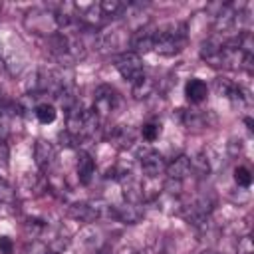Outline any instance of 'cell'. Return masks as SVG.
<instances>
[{"mask_svg":"<svg viewBox=\"0 0 254 254\" xmlns=\"http://www.w3.org/2000/svg\"><path fill=\"white\" fill-rule=\"evenodd\" d=\"M0 163H2V167L8 165V145L2 139H0Z\"/></svg>","mask_w":254,"mask_h":254,"instance_id":"4316f807","label":"cell"},{"mask_svg":"<svg viewBox=\"0 0 254 254\" xmlns=\"http://www.w3.org/2000/svg\"><path fill=\"white\" fill-rule=\"evenodd\" d=\"M0 119H2V117H0Z\"/></svg>","mask_w":254,"mask_h":254,"instance_id":"4dcf8cb0","label":"cell"},{"mask_svg":"<svg viewBox=\"0 0 254 254\" xmlns=\"http://www.w3.org/2000/svg\"><path fill=\"white\" fill-rule=\"evenodd\" d=\"M0 252H2V254H12V252H14V242H12V238L0 236Z\"/></svg>","mask_w":254,"mask_h":254,"instance_id":"484cf974","label":"cell"},{"mask_svg":"<svg viewBox=\"0 0 254 254\" xmlns=\"http://www.w3.org/2000/svg\"><path fill=\"white\" fill-rule=\"evenodd\" d=\"M185 95H187V99H189L190 103L198 105V103H202V101L206 99V95H208V85H206L202 79L192 77V79H189L187 85H185Z\"/></svg>","mask_w":254,"mask_h":254,"instance_id":"9a60e30c","label":"cell"},{"mask_svg":"<svg viewBox=\"0 0 254 254\" xmlns=\"http://www.w3.org/2000/svg\"><path fill=\"white\" fill-rule=\"evenodd\" d=\"M153 44H155V30H151L147 26H143V28H139V30L129 34V48L139 58L143 54L153 52Z\"/></svg>","mask_w":254,"mask_h":254,"instance_id":"52a82bcc","label":"cell"},{"mask_svg":"<svg viewBox=\"0 0 254 254\" xmlns=\"http://www.w3.org/2000/svg\"><path fill=\"white\" fill-rule=\"evenodd\" d=\"M115 67L121 73V77L125 81H129L131 85L145 75L143 60L137 54H133V52H121V54H117L115 56Z\"/></svg>","mask_w":254,"mask_h":254,"instance_id":"3957f363","label":"cell"},{"mask_svg":"<svg viewBox=\"0 0 254 254\" xmlns=\"http://www.w3.org/2000/svg\"><path fill=\"white\" fill-rule=\"evenodd\" d=\"M75 173H77V181L81 185H89L93 181L95 175V161L87 151H81L77 157V165H75Z\"/></svg>","mask_w":254,"mask_h":254,"instance_id":"4fadbf2b","label":"cell"},{"mask_svg":"<svg viewBox=\"0 0 254 254\" xmlns=\"http://www.w3.org/2000/svg\"><path fill=\"white\" fill-rule=\"evenodd\" d=\"M187 40H189V30L185 24H181V22L165 24L155 30L153 52H157L161 56H175V54L183 52V48L187 46Z\"/></svg>","mask_w":254,"mask_h":254,"instance_id":"6da1fadb","label":"cell"},{"mask_svg":"<svg viewBox=\"0 0 254 254\" xmlns=\"http://www.w3.org/2000/svg\"><path fill=\"white\" fill-rule=\"evenodd\" d=\"M105 139L111 145H115L117 149H127V147H131L135 143V131L131 127H127V125H113V127L107 129Z\"/></svg>","mask_w":254,"mask_h":254,"instance_id":"30bf717a","label":"cell"},{"mask_svg":"<svg viewBox=\"0 0 254 254\" xmlns=\"http://www.w3.org/2000/svg\"><path fill=\"white\" fill-rule=\"evenodd\" d=\"M153 89H155V83H153V79L147 77V75H143L139 81H135V83L131 85V91H133L135 99H145V97H149V95L153 93Z\"/></svg>","mask_w":254,"mask_h":254,"instance_id":"2e32d148","label":"cell"},{"mask_svg":"<svg viewBox=\"0 0 254 254\" xmlns=\"http://www.w3.org/2000/svg\"><path fill=\"white\" fill-rule=\"evenodd\" d=\"M200 254H218V252H216V250H212V248H204Z\"/></svg>","mask_w":254,"mask_h":254,"instance_id":"f1b7e54d","label":"cell"},{"mask_svg":"<svg viewBox=\"0 0 254 254\" xmlns=\"http://www.w3.org/2000/svg\"><path fill=\"white\" fill-rule=\"evenodd\" d=\"M189 159H190V171L196 173L198 177H204L210 171V161L206 153H196L194 157H189Z\"/></svg>","mask_w":254,"mask_h":254,"instance_id":"d6986e66","label":"cell"},{"mask_svg":"<svg viewBox=\"0 0 254 254\" xmlns=\"http://www.w3.org/2000/svg\"><path fill=\"white\" fill-rule=\"evenodd\" d=\"M24 26L30 32L46 36V38L60 32L58 22H56V12L52 8H32V10H28L26 18H24Z\"/></svg>","mask_w":254,"mask_h":254,"instance_id":"7a4b0ae2","label":"cell"},{"mask_svg":"<svg viewBox=\"0 0 254 254\" xmlns=\"http://www.w3.org/2000/svg\"><path fill=\"white\" fill-rule=\"evenodd\" d=\"M214 89H216L218 95H224V97L230 99V95H232L234 89H236V83H232V81L226 79V77H216V79H214Z\"/></svg>","mask_w":254,"mask_h":254,"instance_id":"7402d4cb","label":"cell"},{"mask_svg":"<svg viewBox=\"0 0 254 254\" xmlns=\"http://www.w3.org/2000/svg\"><path fill=\"white\" fill-rule=\"evenodd\" d=\"M141 135H143L145 141L153 143V141L159 139V135H161V123H159V121H147V123L141 127Z\"/></svg>","mask_w":254,"mask_h":254,"instance_id":"ffe728a7","label":"cell"},{"mask_svg":"<svg viewBox=\"0 0 254 254\" xmlns=\"http://www.w3.org/2000/svg\"><path fill=\"white\" fill-rule=\"evenodd\" d=\"M236 254H254V242L250 238V234H244L238 238L236 242Z\"/></svg>","mask_w":254,"mask_h":254,"instance_id":"cb8c5ba5","label":"cell"},{"mask_svg":"<svg viewBox=\"0 0 254 254\" xmlns=\"http://www.w3.org/2000/svg\"><path fill=\"white\" fill-rule=\"evenodd\" d=\"M234 181H236L238 187L248 189V187L252 185V173H250V169L244 167V165H238V167L234 169Z\"/></svg>","mask_w":254,"mask_h":254,"instance_id":"44dd1931","label":"cell"},{"mask_svg":"<svg viewBox=\"0 0 254 254\" xmlns=\"http://www.w3.org/2000/svg\"><path fill=\"white\" fill-rule=\"evenodd\" d=\"M181 121L187 129H202L210 125L212 117L208 111L204 113L200 109H181Z\"/></svg>","mask_w":254,"mask_h":254,"instance_id":"8fae6325","label":"cell"},{"mask_svg":"<svg viewBox=\"0 0 254 254\" xmlns=\"http://www.w3.org/2000/svg\"><path fill=\"white\" fill-rule=\"evenodd\" d=\"M111 204H99V202H73L67 206V216L79 222H95L99 216H109Z\"/></svg>","mask_w":254,"mask_h":254,"instance_id":"277c9868","label":"cell"},{"mask_svg":"<svg viewBox=\"0 0 254 254\" xmlns=\"http://www.w3.org/2000/svg\"><path fill=\"white\" fill-rule=\"evenodd\" d=\"M14 200H16V190H14V187H12L6 179L0 177V202L12 204Z\"/></svg>","mask_w":254,"mask_h":254,"instance_id":"603a6c76","label":"cell"},{"mask_svg":"<svg viewBox=\"0 0 254 254\" xmlns=\"http://www.w3.org/2000/svg\"><path fill=\"white\" fill-rule=\"evenodd\" d=\"M139 161H141V167H143V173L151 179H157L159 175L165 173V167H167V161L163 159V155L155 149H139Z\"/></svg>","mask_w":254,"mask_h":254,"instance_id":"8992f818","label":"cell"},{"mask_svg":"<svg viewBox=\"0 0 254 254\" xmlns=\"http://www.w3.org/2000/svg\"><path fill=\"white\" fill-rule=\"evenodd\" d=\"M0 16H2V8H0Z\"/></svg>","mask_w":254,"mask_h":254,"instance_id":"f546056e","label":"cell"},{"mask_svg":"<svg viewBox=\"0 0 254 254\" xmlns=\"http://www.w3.org/2000/svg\"><path fill=\"white\" fill-rule=\"evenodd\" d=\"M165 173H167V179H173V181H185L192 171H190V159L187 155H179L177 159H173L171 163H167L165 167Z\"/></svg>","mask_w":254,"mask_h":254,"instance_id":"7c38bea8","label":"cell"},{"mask_svg":"<svg viewBox=\"0 0 254 254\" xmlns=\"http://www.w3.org/2000/svg\"><path fill=\"white\" fill-rule=\"evenodd\" d=\"M34 159H36V165L42 173H50L54 163H56V149L50 141H44V139H38L36 145H34Z\"/></svg>","mask_w":254,"mask_h":254,"instance_id":"ba28073f","label":"cell"},{"mask_svg":"<svg viewBox=\"0 0 254 254\" xmlns=\"http://www.w3.org/2000/svg\"><path fill=\"white\" fill-rule=\"evenodd\" d=\"M109 216L123 222V224H135L143 218V210L141 204H131V202H123V204H111L109 208Z\"/></svg>","mask_w":254,"mask_h":254,"instance_id":"9c48e42d","label":"cell"},{"mask_svg":"<svg viewBox=\"0 0 254 254\" xmlns=\"http://www.w3.org/2000/svg\"><path fill=\"white\" fill-rule=\"evenodd\" d=\"M34 115H36V119H38L40 123L48 125V123H54V121H56V115H58V111H56V107H54L52 103H48V101H42V103H38V107H36Z\"/></svg>","mask_w":254,"mask_h":254,"instance_id":"e0dca14e","label":"cell"},{"mask_svg":"<svg viewBox=\"0 0 254 254\" xmlns=\"http://www.w3.org/2000/svg\"><path fill=\"white\" fill-rule=\"evenodd\" d=\"M99 8H101V12L105 14V18L111 20V18L123 14L125 2H121V0H101V2H99Z\"/></svg>","mask_w":254,"mask_h":254,"instance_id":"ac0fdd59","label":"cell"},{"mask_svg":"<svg viewBox=\"0 0 254 254\" xmlns=\"http://www.w3.org/2000/svg\"><path fill=\"white\" fill-rule=\"evenodd\" d=\"M121 187H123V198H125V202H131V204H141V202H145V200H143V187H141V181H137L135 177H131V173L121 179Z\"/></svg>","mask_w":254,"mask_h":254,"instance_id":"5bb4252c","label":"cell"},{"mask_svg":"<svg viewBox=\"0 0 254 254\" xmlns=\"http://www.w3.org/2000/svg\"><path fill=\"white\" fill-rule=\"evenodd\" d=\"M117 254H145V250H141L137 246H123Z\"/></svg>","mask_w":254,"mask_h":254,"instance_id":"83f0119b","label":"cell"},{"mask_svg":"<svg viewBox=\"0 0 254 254\" xmlns=\"http://www.w3.org/2000/svg\"><path fill=\"white\" fill-rule=\"evenodd\" d=\"M24 254H50V250H48V244H46V242H42V240H34V242L26 248Z\"/></svg>","mask_w":254,"mask_h":254,"instance_id":"d4e9b609","label":"cell"},{"mask_svg":"<svg viewBox=\"0 0 254 254\" xmlns=\"http://www.w3.org/2000/svg\"><path fill=\"white\" fill-rule=\"evenodd\" d=\"M119 103V95L111 85H99L93 93V111L99 117L109 115Z\"/></svg>","mask_w":254,"mask_h":254,"instance_id":"5b68a950","label":"cell"}]
</instances>
